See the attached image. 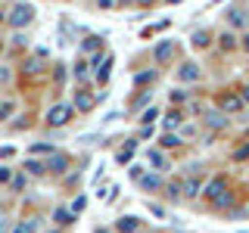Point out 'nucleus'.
Here are the masks:
<instances>
[{
	"instance_id": "33",
	"label": "nucleus",
	"mask_w": 249,
	"mask_h": 233,
	"mask_svg": "<svg viewBox=\"0 0 249 233\" xmlns=\"http://www.w3.org/2000/svg\"><path fill=\"white\" fill-rule=\"evenodd\" d=\"M6 181H10V171H6V168H0V183H6Z\"/></svg>"
},
{
	"instance_id": "28",
	"label": "nucleus",
	"mask_w": 249,
	"mask_h": 233,
	"mask_svg": "<svg viewBox=\"0 0 249 233\" xmlns=\"http://www.w3.org/2000/svg\"><path fill=\"white\" fill-rule=\"evenodd\" d=\"M209 121H212V128H224V118H218V115L212 112V115H209Z\"/></svg>"
},
{
	"instance_id": "9",
	"label": "nucleus",
	"mask_w": 249,
	"mask_h": 233,
	"mask_svg": "<svg viewBox=\"0 0 249 233\" xmlns=\"http://www.w3.org/2000/svg\"><path fill=\"white\" fill-rule=\"evenodd\" d=\"M66 165H69V162H66V155H53V159L47 162V168H50L53 174H62V171H66Z\"/></svg>"
},
{
	"instance_id": "35",
	"label": "nucleus",
	"mask_w": 249,
	"mask_h": 233,
	"mask_svg": "<svg viewBox=\"0 0 249 233\" xmlns=\"http://www.w3.org/2000/svg\"><path fill=\"white\" fill-rule=\"evenodd\" d=\"M3 230H6V217L0 215V233H3Z\"/></svg>"
},
{
	"instance_id": "10",
	"label": "nucleus",
	"mask_w": 249,
	"mask_h": 233,
	"mask_svg": "<svg viewBox=\"0 0 249 233\" xmlns=\"http://www.w3.org/2000/svg\"><path fill=\"white\" fill-rule=\"evenodd\" d=\"M199 190H202V181H199V177H187V181H184V193H187V196H196Z\"/></svg>"
},
{
	"instance_id": "38",
	"label": "nucleus",
	"mask_w": 249,
	"mask_h": 233,
	"mask_svg": "<svg viewBox=\"0 0 249 233\" xmlns=\"http://www.w3.org/2000/svg\"><path fill=\"white\" fill-rule=\"evenodd\" d=\"M168 3H181V0H168Z\"/></svg>"
},
{
	"instance_id": "6",
	"label": "nucleus",
	"mask_w": 249,
	"mask_h": 233,
	"mask_svg": "<svg viewBox=\"0 0 249 233\" xmlns=\"http://www.w3.org/2000/svg\"><path fill=\"white\" fill-rule=\"evenodd\" d=\"M75 109H78V112H90V109H93V97H90V93H78V97H75Z\"/></svg>"
},
{
	"instance_id": "26",
	"label": "nucleus",
	"mask_w": 249,
	"mask_h": 233,
	"mask_svg": "<svg viewBox=\"0 0 249 233\" xmlns=\"http://www.w3.org/2000/svg\"><path fill=\"white\" fill-rule=\"evenodd\" d=\"M246 155H249V143H246V146H240V150L233 152V159H246Z\"/></svg>"
},
{
	"instance_id": "20",
	"label": "nucleus",
	"mask_w": 249,
	"mask_h": 233,
	"mask_svg": "<svg viewBox=\"0 0 249 233\" xmlns=\"http://www.w3.org/2000/svg\"><path fill=\"white\" fill-rule=\"evenodd\" d=\"M243 19H246V16L240 10H231V22H233V25H243Z\"/></svg>"
},
{
	"instance_id": "25",
	"label": "nucleus",
	"mask_w": 249,
	"mask_h": 233,
	"mask_svg": "<svg viewBox=\"0 0 249 233\" xmlns=\"http://www.w3.org/2000/svg\"><path fill=\"white\" fill-rule=\"evenodd\" d=\"M88 75V68H84V62H75V78H84Z\"/></svg>"
},
{
	"instance_id": "34",
	"label": "nucleus",
	"mask_w": 249,
	"mask_h": 233,
	"mask_svg": "<svg viewBox=\"0 0 249 233\" xmlns=\"http://www.w3.org/2000/svg\"><path fill=\"white\" fill-rule=\"evenodd\" d=\"M6 78H10V72H6V68H0V81H6Z\"/></svg>"
},
{
	"instance_id": "12",
	"label": "nucleus",
	"mask_w": 249,
	"mask_h": 233,
	"mask_svg": "<svg viewBox=\"0 0 249 233\" xmlns=\"http://www.w3.org/2000/svg\"><path fill=\"white\" fill-rule=\"evenodd\" d=\"M53 217H56V224H72V221H75V215L69 212V208H56V212H53Z\"/></svg>"
},
{
	"instance_id": "14",
	"label": "nucleus",
	"mask_w": 249,
	"mask_h": 233,
	"mask_svg": "<svg viewBox=\"0 0 249 233\" xmlns=\"http://www.w3.org/2000/svg\"><path fill=\"white\" fill-rule=\"evenodd\" d=\"M131 155H134V140H131V143L124 146L122 152H119V162H122V165H128V162H131Z\"/></svg>"
},
{
	"instance_id": "8",
	"label": "nucleus",
	"mask_w": 249,
	"mask_h": 233,
	"mask_svg": "<svg viewBox=\"0 0 249 233\" xmlns=\"http://www.w3.org/2000/svg\"><path fill=\"white\" fill-rule=\"evenodd\" d=\"M115 227H119V233H134V230H140V221L137 217H122Z\"/></svg>"
},
{
	"instance_id": "19",
	"label": "nucleus",
	"mask_w": 249,
	"mask_h": 233,
	"mask_svg": "<svg viewBox=\"0 0 249 233\" xmlns=\"http://www.w3.org/2000/svg\"><path fill=\"white\" fill-rule=\"evenodd\" d=\"M212 202H215V205H231L233 199H231V193H221V196H215Z\"/></svg>"
},
{
	"instance_id": "27",
	"label": "nucleus",
	"mask_w": 249,
	"mask_h": 233,
	"mask_svg": "<svg viewBox=\"0 0 249 233\" xmlns=\"http://www.w3.org/2000/svg\"><path fill=\"white\" fill-rule=\"evenodd\" d=\"M146 81H153V72H140L137 75V84H146Z\"/></svg>"
},
{
	"instance_id": "21",
	"label": "nucleus",
	"mask_w": 249,
	"mask_h": 233,
	"mask_svg": "<svg viewBox=\"0 0 249 233\" xmlns=\"http://www.w3.org/2000/svg\"><path fill=\"white\" fill-rule=\"evenodd\" d=\"M156 115H159V112H156V109H146V112L140 115V118H143V124H153V118H156Z\"/></svg>"
},
{
	"instance_id": "2",
	"label": "nucleus",
	"mask_w": 249,
	"mask_h": 233,
	"mask_svg": "<svg viewBox=\"0 0 249 233\" xmlns=\"http://www.w3.org/2000/svg\"><path fill=\"white\" fill-rule=\"evenodd\" d=\"M31 16H35V10H31L28 3H16L13 13H10V25L13 28H22V25H28V22H31Z\"/></svg>"
},
{
	"instance_id": "7",
	"label": "nucleus",
	"mask_w": 249,
	"mask_h": 233,
	"mask_svg": "<svg viewBox=\"0 0 249 233\" xmlns=\"http://www.w3.org/2000/svg\"><path fill=\"white\" fill-rule=\"evenodd\" d=\"M178 78H181V81H196V78H199V66L187 62V66L181 68V72H178Z\"/></svg>"
},
{
	"instance_id": "13",
	"label": "nucleus",
	"mask_w": 249,
	"mask_h": 233,
	"mask_svg": "<svg viewBox=\"0 0 249 233\" xmlns=\"http://www.w3.org/2000/svg\"><path fill=\"white\" fill-rule=\"evenodd\" d=\"M25 168L31 171V174H47V171H50V168L44 165V162H35V159H28V162H25Z\"/></svg>"
},
{
	"instance_id": "4",
	"label": "nucleus",
	"mask_w": 249,
	"mask_h": 233,
	"mask_svg": "<svg viewBox=\"0 0 249 233\" xmlns=\"http://www.w3.org/2000/svg\"><path fill=\"white\" fill-rule=\"evenodd\" d=\"M171 53H175V41H162L156 47V62H168Z\"/></svg>"
},
{
	"instance_id": "36",
	"label": "nucleus",
	"mask_w": 249,
	"mask_h": 233,
	"mask_svg": "<svg viewBox=\"0 0 249 233\" xmlns=\"http://www.w3.org/2000/svg\"><path fill=\"white\" fill-rule=\"evenodd\" d=\"M243 47H246V50H249V34H246V37H243Z\"/></svg>"
},
{
	"instance_id": "23",
	"label": "nucleus",
	"mask_w": 249,
	"mask_h": 233,
	"mask_svg": "<svg viewBox=\"0 0 249 233\" xmlns=\"http://www.w3.org/2000/svg\"><path fill=\"white\" fill-rule=\"evenodd\" d=\"M84 205H88V199H84V196H78V199L72 202V212H81V208H84Z\"/></svg>"
},
{
	"instance_id": "3",
	"label": "nucleus",
	"mask_w": 249,
	"mask_h": 233,
	"mask_svg": "<svg viewBox=\"0 0 249 233\" xmlns=\"http://www.w3.org/2000/svg\"><path fill=\"white\" fill-rule=\"evenodd\" d=\"M218 106L224 109V112H240V106H243V100L240 97H233V93H221V97H218Z\"/></svg>"
},
{
	"instance_id": "1",
	"label": "nucleus",
	"mask_w": 249,
	"mask_h": 233,
	"mask_svg": "<svg viewBox=\"0 0 249 233\" xmlns=\"http://www.w3.org/2000/svg\"><path fill=\"white\" fill-rule=\"evenodd\" d=\"M72 112H75V109H72V106H66V103L53 106L50 112H47V124H50V128H62V124L72 118Z\"/></svg>"
},
{
	"instance_id": "31",
	"label": "nucleus",
	"mask_w": 249,
	"mask_h": 233,
	"mask_svg": "<svg viewBox=\"0 0 249 233\" xmlns=\"http://www.w3.org/2000/svg\"><path fill=\"white\" fill-rule=\"evenodd\" d=\"M10 112H13V103H3V106H0V118H6Z\"/></svg>"
},
{
	"instance_id": "29",
	"label": "nucleus",
	"mask_w": 249,
	"mask_h": 233,
	"mask_svg": "<svg viewBox=\"0 0 249 233\" xmlns=\"http://www.w3.org/2000/svg\"><path fill=\"white\" fill-rule=\"evenodd\" d=\"M175 143H178L175 134H165V137H162V146H175Z\"/></svg>"
},
{
	"instance_id": "32",
	"label": "nucleus",
	"mask_w": 249,
	"mask_h": 233,
	"mask_svg": "<svg viewBox=\"0 0 249 233\" xmlns=\"http://www.w3.org/2000/svg\"><path fill=\"white\" fill-rule=\"evenodd\" d=\"M184 97H187V93H184V90H175V93H171V103H181V100H184Z\"/></svg>"
},
{
	"instance_id": "15",
	"label": "nucleus",
	"mask_w": 249,
	"mask_h": 233,
	"mask_svg": "<svg viewBox=\"0 0 249 233\" xmlns=\"http://www.w3.org/2000/svg\"><path fill=\"white\" fill-rule=\"evenodd\" d=\"M159 186H162V181L156 174H146L143 177V190H159Z\"/></svg>"
},
{
	"instance_id": "16",
	"label": "nucleus",
	"mask_w": 249,
	"mask_h": 233,
	"mask_svg": "<svg viewBox=\"0 0 249 233\" xmlns=\"http://www.w3.org/2000/svg\"><path fill=\"white\" fill-rule=\"evenodd\" d=\"M37 230V221H25V224H19L13 233H35Z\"/></svg>"
},
{
	"instance_id": "39",
	"label": "nucleus",
	"mask_w": 249,
	"mask_h": 233,
	"mask_svg": "<svg viewBox=\"0 0 249 233\" xmlns=\"http://www.w3.org/2000/svg\"><path fill=\"white\" fill-rule=\"evenodd\" d=\"M140 3H153V0H140Z\"/></svg>"
},
{
	"instance_id": "11",
	"label": "nucleus",
	"mask_w": 249,
	"mask_h": 233,
	"mask_svg": "<svg viewBox=\"0 0 249 233\" xmlns=\"http://www.w3.org/2000/svg\"><path fill=\"white\" fill-rule=\"evenodd\" d=\"M146 159H150V162H153V165L159 168V171H165V168H168V165H165V159H162V152H159V150H150V152H146Z\"/></svg>"
},
{
	"instance_id": "37",
	"label": "nucleus",
	"mask_w": 249,
	"mask_h": 233,
	"mask_svg": "<svg viewBox=\"0 0 249 233\" xmlns=\"http://www.w3.org/2000/svg\"><path fill=\"white\" fill-rule=\"evenodd\" d=\"M243 100H249V87H246V90H243Z\"/></svg>"
},
{
	"instance_id": "18",
	"label": "nucleus",
	"mask_w": 249,
	"mask_h": 233,
	"mask_svg": "<svg viewBox=\"0 0 249 233\" xmlns=\"http://www.w3.org/2000/svg\"><path fill=\"white\" fill-rule=\"evenodd\" d=\"M178 124H181V115H178V112H175V115H168V118H165V128H168V131H175Z\"/></svg>"
},
{
	"instance_id": "30",
	"label": "nucleus",
	"mask_w": 249,
	"mask_h": 233,
	"mask_svg": "<svg viewBox=\"0 0 249 233\" xmlns=\"http://www.w3.org/2000/svg\"><path fill=\"white\" fill-rule=\"evenodd\" d=\"M221 47H224V50H231V47H233V37L231 34H221Z\"/></svg>"
},
{
	"instance_id": "24",
	"label": "nucleus",
	"mask_w": 249,
	"mask_h": 233,
	"mask_svg": "<svg viewBox=\"0 0 249 233\" xmlns=\"http://www.w3.org/2000/svg\"><path fill=\"white\" fill-rule=\"evenodd\" d=\"M97 44H100V37H88V41H84V50H97Z\"/></svg>"
},
{
	"instance_id": "5",
	"label": "nucleus",
	"mask_w": 249,
	"mask_h": 233,
	"mask_svg": "<svg viewBox=\"0 0 249 233\" xmlns=\"http://www.w3.org/2000/svg\"><path fill=\"white\" fill-rule=\"evenodd\" d=\"M228 190V183H224V177H215L212 183H209V190H206V196L209 199H215V196H221V193Z\"/></svg>"
},
{
	"instance_id": "22",
	"label": "nucleus",
	"mask_w": 249,
	"mask_h": 233,
	"mask_svg": "<svg viewBox=\"0 0 249 233\" xmlns=\"http://www.w3.org/2000/svg\"><path fill=\"white\" fill-rule=\"evenodd\" d=\"M31 152H53V146L50 143H35V146H31Z\"/></svg>"
},
{
	"instance_id": "40",
	"label": "nucleus",
	"mask_w": 249,
	"mask_h": 233,
	"mask_svg": "<svg viewBox=\"0 0 249 233\" xmlns=\"http://www.w3.org/2000/svg\"><path fill=\"white\" fill-rule=\"evenodd\" d=\"M97 233H109V230H97Z\"/></svg>"
},
{
	"instance_id": "17",
	"label": "nucleus",
	"mask_w": 249,
	"mask_h": 233,
	"mask_svg": "<svg viewBox=\"0 0 249 233\" xmlns=\"http://www.w3.org/2000/svg\"><path fill=\"white\" fill-rule=\"evenodd\" d=\"M209 44V31H196L193 34V47H206Z\"/></svg>"
}]
</instances>
